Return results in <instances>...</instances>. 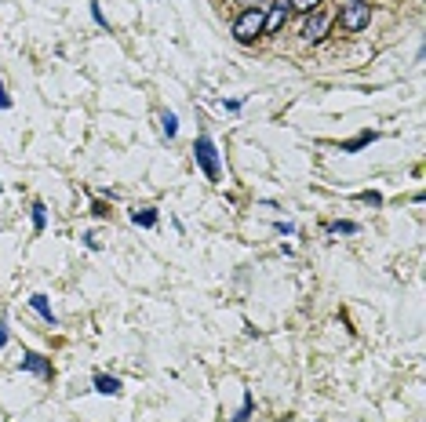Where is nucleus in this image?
I'll use <instances>...</instances> for the list:
<instances>
[{"label": "nucleus", "mask_w": 426, "mask_h": 422, "mask_svg": "<svg viewBox=\"0 0 426 422\" xmlns=\"http://www.w3.org/2000/svg\"><path fill=\"white\" fill-rule=\"evenodd\" d=\"M263 15H266L263 8H248V11H241V15H237V22H234V36H237L241 44H252L255 36L263 33Z\"/></svg>", "instance_id": "obj_1"}, {"label": "nucleus", "mask_w": 426, "mask_h": 422, "mask_svg": "<svg viewBox=\"0 0 426 422\" xmlns=\"http://www.w3.org/2000/svg\"><path fill=\"white\" fill-rule=\"evenodd\" d=\"M335 19V11L332 8H314V11H306V25H303V36L310 44H317V41H325V33H328V25Z\"/></svg>", "instance_id": "obj_2"}, {"label": "nucleus", "mask_w": 426, "mask_h": 422, "mask_svg": "<svg viewBox=\"0 0 426 422\" xmlns=\"http://www.w3.org/2000/svg\"><path fill=\"white\" fill-rule=\"evenodd\" d=\"M193 157H197V164L204 168V175L212 178V182H219V153H215V143L208 135L197 138V146H193Z\"/></svg>", "instance_id": "obj_3"}, {"label": "nucleus", "mask_w": 426, "mask_h": 422, "mask_svg": "<svg viewBox=\"0 0 426 422\" xmlns=\"http://www.w3.org/2000/svg\"><path fill=\"white\" fill-rule=\"evenodd\" d=\"M368 22H372V8L365 4V0H350V4L343 8V30L361 33Z\"/></svg>", "instance_id": "obj_4"}, {"label": "nucleus", "mask_w": 426, "mask_h": 422, "mask_svg": "<svg viewBox=\"0 0 426 422\" xmlns=\"http://www.w3.org/2000/svg\"><path fill=\"white\" fill-rule=\"evenodd\" d=\"M284 19H288V4L281 0V4H274V8L263 15V33H277L281 25H284Z\"/></svg>", "instance_id": "obj_5"}, {"label": "nucleus", "mask_w": 426, "mask_h": 422, "mask_svg": "<svg viewBox=\"0 0 426 422\" xmlns=\"http://www.w3.org/2000/svg\"><path fill=\"white\" fill-rule=\"evenodd\" d=\"M22 372H33V375H51V364L37 353H26L22 357Z\"/></svg>", "instance_id": "obj_6"}, {"label": "nucleus", "mask_w": 426, "mask_h": 422, "mask_svg": "<svg viewBox=\"0 0 426 422\" xmlns=\"http://www.w3.org/2000/svg\"><path fill=\"white\" fill-rule=\"evenodd\" d=\"M30 306H33V310H37V313L44 317V321H48L51 328L59 324V321H55V313H51V306H48V295H33V299H30Z\"/></svg>", "instance_id": "obj_7"}, {"label": "nucleus", "mask_w": 426, "mask_h": 422, "mask_svg": "<svg viewBox=\"0 0 426 422\" xmlns=\"http://www.w3.org/2000/svg\"><path fill=\"white\" fill-rule=\"evenodd\" d=\"M95 390H99V393H110V397H117V393H121V382L113 379V375H95Z\"/></svg>", "instance_id": "obj_8"}, {"label": "nucleus", "mask_w": 426, "mask_h": 422, "mask_svg": "<svg viewBox=\"0 0 426 422\" xmlns=\"http://www.w3.org/2000/svg\"><path fill=\"white\" fill-rule=\"evenodd\" d=\"M132 222L135 226H157V211H153V208H142V211H132Z\"/></svg>", "instance_id": "obj_9"}, {"label": "nucleus", "mask_w": 426, "mask_h": 422, "mask_svg": "<svg viewBox=\"0 0 426 422\" xmlns=\"http://www.w3.org/2000/svg\"><path fill=\"white\" fill-rule=\"evenodd\" d=\"M161 131H164V138H175V131H179V117H175V113H161Z\"/></svg>", "instance_id": "obj_10"}, {"label": "nucleus", "mask_w": 426, "mask_h": 422, "mask_svg": "<svg viewBox=\"0 0 426 422\" xmlns=\"http://www.w3.org/2000/svg\"><path fill=\"white\" fill-rule=\"evenodd\" d=\"M372 138H376V131H365V135H357V138H354V143H346V146H343V153H357L361 146H368V143H372Z\"/></svg>", "instance_id": "obj_11"}, {"label": "nucleus", "mask_w": 426, "mask_h": 422, "mask_svg": "<svg viewBox=\"0 0 426 422\" xmlns=\"http://www.w3.org/2000/svg\"><path fill=\"white\" fill-rule=\"evenodd\" d=\"M321 4V0H288V8L292 11H303V15H306V11H314Z\"/></svg>", "instance_id": "obj_12"}, {"label": "nucleus", "mask_w": 426, "mask_h": 422, "mask_svg": "<svg viewBox=\"0 0 426 422\" xmlns=\"http://www.w3.org/2000/svg\"><path fill=\"white\" fill-rule=\"evenodd\" d=\"M44 222H48V215H44V204L37 200V204H33V226H37V229H44Z\"/></svg>", "instance_id": "obj_13"}, {"label": "nucleus", "mask_w": 426, "mask_h": 422, "mask_svg": "<svg viewBox=\"0 0 426 422\" xmlns=\"http://www.w3.org/2000/svg\"><path fill=\"white\" fill-rule=\"evenodd\" d=\"M248 415H252V393H244V404H241V412H237L234 422H248Z\"/></svg>", "instance_id": "obj_14"}, {"label": "nucleus", "mask_w": 426, "mask_h": 422, "mask_svg": "<svg viewBox=\"0 0 426 422\" xmlns=\"http://www.w3.org/2000/svg\"><path fill=\"white\" fill-rule=\"evenodd\" d=\"M328 229H332V233H357V226H354V222H332Z\"/></svg>", "instance_id": "obj_15"}, {"label": "nucleus", "mask_w": 426, "mask_h": 422, "mask_svg": "<svg viewBox=\"0 0 426 422\" xmlns=\"http://www.w3.org/2000/svg\"><path fill=\"white\" fill-rule=\"evenodd\" d=\"M361 200H365V204H376V208L383 204V197H379V193H361Z\"/></svg>", "instance_id": "obj_16"}, {"label": "nucleus", "mask_w": 426, "mask_h": 422, "mask_svg": "<svg viewBox=\"0 0 426 422\" xmlns=\"http://www.w3.org/2000/svg\"><path fill=\"white\" fill-rule=\"evenodd\" d=\"M92 15H95L99 25H106V15H102V8H99V4H92Z\"/></svg>", "instance_id": "obj_17"}, {"label": "nucleus", "mask_w": 426, "mask_h": 422, "mask_svg": "<svg viewBox=\"0 0 426 422\" xmlns=\"http://www.w3.org/2000/svg\"><path fill=\"white\" fill-rule=\"evenodd\" d=\"M237 4H241L244 11H248V8H259V4H266V0H237Z\"/></svg>", "instance_id": "obj_18"}, {"label": "nucleus", "mask_w": 426, "mask_h": 422, "mask_svg": "<svg viewBox=\"0 0 426 422\" xmlns=\"http://www.w3.org/2000/svg\"><path fill=\"white\" fill-rule=\"evenodd\" d=\"M11 106V98H8V92H4V84H0V109H8Z\"/></svg>", "instance_id": "obj_19"}, {"label": "nucleus", "mask_w": 426, "mask_h": 422, "mask_svg": "<svg viewBox=\"0 0 426 422\" xmlns=\"http://www.w3.org/2000/svg\"><path fill=\"white\" fill-rule=\"evenodd\" d=\"M8 342V328H4V321H0V346Z\"/></svg>", "instance_id": "obj_20"}]
</instances>
